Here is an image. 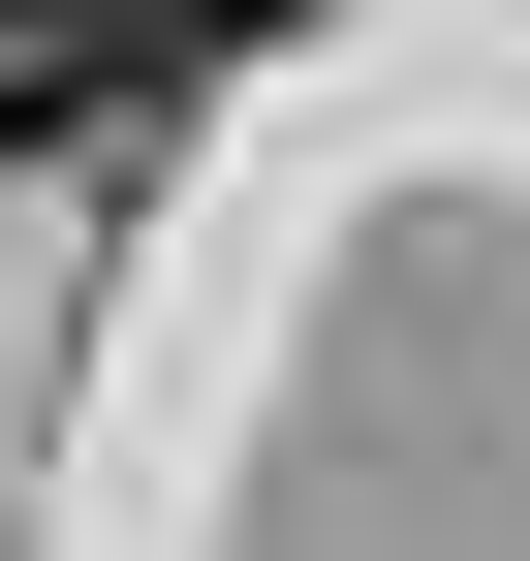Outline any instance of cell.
<instances>
[{
	"instance_id": "6da1fadb",
	"label": "cell",
	"mask_w": 530,
	"mask_h": 561,
	"mask_svg": "<svg viewBox=\"0 0 530 561\" xmlns=\"http://www.w3.org/2000/svg\"><path fill=\"white\" fill-rule=\"evenodd\" d=\"M219 32H281V0H157V62H219Z\"/></svg>"
}]
</instances>
